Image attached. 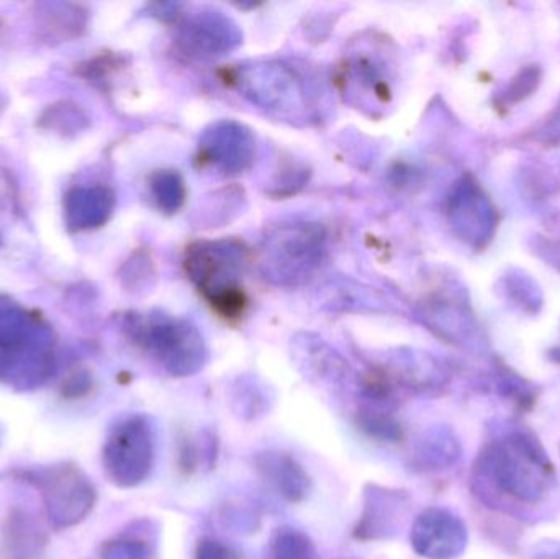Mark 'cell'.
<instances>
[{
  "label": "cell",
  "mask_w": 560,
  "mask_h": 559,
  "mask_svg": "<svg viewBox=\"0 0 560 559\" xmlns=\"http://www.w3.org/2000/svg\"><path fill=\"white\" fill-rule=\"evenodd\" d=\"M156 458V436L144 416L120 420L102 450L105 475L121 489L137 488L150 478Z\"/></svg>",
  "instance_id": "cell-1"
},
{
  "label": "cell",
  "mask_w": 560,
  "mask_h": 559,
  "mask_svg": "<svg viewBox=\"0 0 560 559\" xmlns=\"http://www.w3.org/2000/svg\"><path fill=\"white\" fill-rule=\"evenodd\" d=\"M36 479L49 521L58 527L79 524L94 509V485L75 466H52L39 471Z\"/></svg>",
  "instance_id": "cell-2"
},
{
  "label": "cell",
  "mask_w": 560,
  "mask_h": 559,
  "mask_svg": "<svg viewBox=\"0 0 560 559\" xmlns=\"http://www.w3.org/2000/svg\"><path fill=\"white\" fill-rule=\"evenodd\" d=\"M407 512V496L381 486L369 485L364 491V505L354 528L355 540H390L400 531Z\"/></svg>",
  "instance_id": "cell-3"
},
{
  "label": "cell",
  "mask_w": 560,
  "mask_h": 559,
  "mask_svg": "<svg viewBox=\"0 0 560 559\" xmlns=\"http://www.w3.org/2000/svg\"><path fill=\"white\" fill-rule=\"evenodd\" d=\"M466 534L463 525L450 512L428 509L415 522L411 544L421 557L451 559L463 550Z\"/></svg>",
  "instance_id": "cell-4"
},
{
  "label": "cell",
  "mask_w": 560,
  "mask_h": 559,
  "mask_svg": "<svg viewBox=\"0 0 560 559\" xmlns=\"http://www.w3.org/2000/svg\"><path fill=\"white\" fill-rule=\"evenodd\" d=\"M255 468L280 498L290 504L305 501L312 489V481L302 465L283 452H262L255 458Z\"/></svg>",
  "instance_id": "cell-5"
},
{
  "label": "cell",
  "mask_w": 560,
  "mask_h": 559,
  "mask_svg": "<svg viewBox=\"0 0 560 559\" xmlns=\"http://www.w3.org/2000/svg\"><path fill=\"white\" fill-rule=\"evenodd\" d=\"M265 559H319V555L308 535L282 527L272 534Z\"/></svg>",
  "instance_id": "cell-6"
},
{
  "label": "cell",
  "mask_w": 560,
  "mask_h": 559,
  "mask_svg": "<svg viewBox=\"0 0 560 559\" xmlns=\"http://www.w3.org/2000/svg\"><path fill=\"white\" fill-rule=\"evenodd\" d=\"M101 559H156V545L150 535L124 534L102 548Z\"/></svg>",
  "instance_id": "cell-7"
},
{
  "label": "cell",
  "mask_w": 560,
  "mask_h": 559,
  "mask_svg": "<svg viewBox=\"0 0 560 559\" xmlns=\"http://www.w3.org/2000/svg\"><path fill=\"white\" fill-rule=\"evenodd\" d=\"M196 559H243L238 551L222 541L206 538L197 547Z\"/></svg>",
  "instance_id": "cell-8"
}]
</instances>
